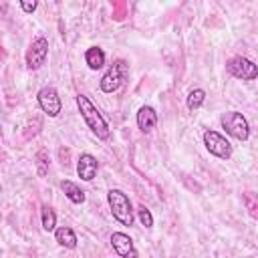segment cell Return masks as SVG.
<instances>
[{
    "mask_svg": "<svg viewBox=\"0 0 258 258\" xmlns=\"http://www.w3.org/2000/svg\"><path fill=\"white\" fill-rule=\"evenodd\" d=\"M127 75H129L127 62H125L123 58L115 60V62L109 67V71H107V73L101 77V81H99L101 91H103V93H113V91H117V89L123 85V81L127 79Z\"/></svg>",
    "mask_w": 258,
    "mask_h": 258,
    "instance_id": "3",
    "label": "cell"
},
{
    "mask_svg": "<svg viewBox=\"0 0 258 258\" xmlns=\"http://www.w3.org/2000/svg\"><path fill=\"white\" fill-rule=\"evenodd\" d=\"M127 16V4L125 2H113V18L123 20Z\"/></svg>",
    "mask_w": 258,
    "mask_h": 258,
    "instance_id": "20",
    "label": "cell"
},
{
    "mask_svg": "<svg viewBox=\"0 0 258 258\" xmlns=\"http://www.w3.org/2000/svg\"><path fill=\"white\" fill-rule=\"evenodd\" d=\"M85 60H87V64H89L91 71H99V69L105 64V52H103V48H99V46L87 48Z\"/></svg>",
    "mask_w": 258,
    "mask_h": 258,
    "instance_id": "12",
    "label": "cell"
},
{
    "mask_svg": "<svg viewBox=\"0 0 258 258\" xmlns=\"http://www.w3.org/2000/svg\"><path fill=\"white\" fill-rule=\"evenodd\" d=\"M107 200H109L113 218L123 226H131L133 224V206H131L129 198L121 189H109Z\"/></svg>",
    "mask_w": 258,
    "mask_h": 258,
    "instance_id": "2",
    "label": "cell"
},
{
    "mask_svg": "<svg viewBox=\"0 0 258 258\" xmlns=\"http://www.w3.org/2000/svg\"><path fill=\"white\" fill-rule=\"evenodd\" d=\"M36 6H38V4H36L34 0H32V2H20V8H22L24 12H34Z\"/></svg>",
    "mask_w": 258,
    "mask_h": 258,
    "instance_id": "22",
    "label": "cell"
},
{
    "mask_svg": "<svg viewBox=\"0 0 258 258\" xmlns=\"http://www.w3.org/2000/svg\"><path fill=\"white\" fill-rule=\"evenodd\" d=\"M137 125H139V129L143 133L151 131L157 125V113H155V109L149 107V105H143L139 109V113H137Z\"/></svg>",
    "mask_w": 258,
    "mask_h": 258,
    "instance_id": "11",
    "label": "cell"
},
{
    "mask_svg": "<svg viewBox=\"0 0 258 258\" xmlns=\"http://www.w3.org/2000/svg\"><path fill=\"white\" fill-rule=\"evenodd\" d=\"M137 216H139V220H141V224H143L145 228H151V226H153V216H151V212H149L145 206H139V208H137Z\"/></svg>",
    "mask_w": 258,
    "mask_h": 258,
    "instance_id": "19",
    "label": "cell"
},
{
    "mask_svg": "<svg viewBox=\"0 0 258 258\" xmlns=\"http://www.w3.org/2000/svg\"><path fill=\"white\" fill-rule=\"evenodd\" d=\"M226 69H228V73L232 77L242 79V81H254V79H258V64H254L246 56H232L226 62Z\"/></svg>",
    "mask_w": 258,
    "mask_h": 258,
    "instance_id": "5",
    "label": "cell"
},
{
    "mask_svg": "<svg viewBox=\"0 0 258 258\" xmlns=\"http://www.w3.org/2000/svg\"><path fill=\"white\" fill-rule=\"evenodd\" d=\"M58 155H60V161H62V165H69V163H71V161H69V159H71V151H69V149L60 147V149H58Z\"/></svg>",
    "mask_w": 258,
    "mask_h": 258,
    "instance_id": "21",
    "label": "cell"
},
{
    "mask_svg": "<svg viewBox=\"0 0 258 258\" xmlns=\"http://www.w3.org/2000/svg\"><path fill=\"white\" fill-rule=\"evenodd\" d=\"M204 145H206V149H208L212 155H216V157H220V159H230V155H232V145H230V141H228L224 135H220L218 131H214V129H208V131L204 133Z\"/></svg>",
    "mask_w": 258,
    "mask_h": 258,
    "instance_id": "6",
    "label": "cell"
},
{
    "mask_svg": "<svg viewBox=\"0 0 258 258\" xmlns=\"http://www.w3.org/2000/svg\"><path fill=\"white\" fill-rule=\"evenodd\" d=\"M242 200H244V206L248 210V214L258 220V194L256 191H244L242 194Z\"/></svg>",
    "mask_w": 258,
    "mask_h": 258,
    "instance_id": "15",
    "label": "cell"
},
{
    "mask_svg": "<svg viewBox=\"0 0 258 258\" xmlns=\"http://www.w3.org/2000/svg\"><path fill=\"white\" fill-rule=\"evenodd\" d=\"M77 105H79V111H81L85 123L89 125V129H91L99 139H109V135H111L109 125H107L105 117L99 113V109L89 101V97L77 95Z\"/></svg>",
    "mask_w": 258,
    "mask_h": 258,
    "instance_id": "1",
    "label": "cell"
},
{
    "mask_svg": "<svg viewBox=\"0 0 258 258\" xmlns=\"http://www.w3.org/2000/svg\"><path fill=\"white\" fill-rule=\"evenodd\" d=\"M111 246L121 258H137V250L133 246V240L123 232H113L111 234Z\"/></svg>",
    "mask_w": 258,
    "mask_h": 258,
    "instance_id": "9",
    "label": "cell"
},
{
    "mask_svg": "<svg viewBox=\"0 0 258 258\" xmlns=\"http://www.w3.org/2000/svg\"><path fill=\"white\" fill-rule=\"evenodd\" d=\"M46 167H48V155L44 149H40L36 153V171L38 175H46Z\"/></svg>",
    "mask_w": 258,
    "mask_h": 258,
    "instance_id": "18",
    "label": "cell"
},
{
    "mask_svg": "<svg viewBox=\"0 0 258 258\" xmlns=\"http://www.w3.org/2000/svg\"><path fill=\"white\" fill-rule=\"evenodd\" d=\"M60 187H62L64 196H67L73 204H83V202H85V191H83L75 181L64 179V181H60Z\"/></svg>",
    "mask_w": 258,
    "mask_h": 258,
    "instance_id": "13",
    "label": "cell"
},
{
    "mask_svg": "<svg viewBox=\"0 0 258 258\" xmlns=\"http://www.w3.org/2000/svg\"><path fill=\"white\" fill-rule=\"evenodd\" d=\"M36 99H38L40 109H42L48 117H56V115L60 113V97H58V93H56L54 87H42V89L38 91Z\"/></svg>",
    "mask_w": 258,
    "mask_h": 258,
    "instance_id": "8",
    "label": "cell"
},
{
    "mask_svg": "<svg viewBox=\"0 0 258 258\" xmlns=\"http://www.w3.org/2000/svg\"><path fill=\"white\" fill-rule=\"evenodd\" d=\"M54 238H56V242L60 244V246H64V248H77V236H75V232L71 230V228H67V226H62V228H56L54 230Z\"/></svg>",
    "mask_w": 258,
    "mask_h": 258,
    "instance_id": "14",
    "label": "cell"
},
{
    "mask_svg": "<svg viewBox=\"0 0 258 258\" xmlns=\"http://www.w3.org/2000/svg\"><path fill=\"white\" fill-rule=\"evenodd\" d=\"M40 216H42V228H44L46 232H52L54 226H56V214H54V210L44 204L42 210H40Z\"/></svg>",
    "mask_w": 258,
    "mask_h": 258,
    "instance_id": "16",
    "label": "cell"
},
{
    "mask_svg": "<svg viewBox=\"0 0 258 258\" xmlns=\"http://www.w3.org/2000/svg\"><path fill=\"white\" fill-rule=\"evenodd\" d=\"M97 169H99L97 159L91 153H81V157L77 161V173H79V177L83 181H91V179H95Z\"/></svg>",
    "mask_w": 258,
    "mask_h": 258,
    "instance_id": "10",
    "label": "cell"
},
{
    "mask_svg": "<svg viewBox=\"0 0 258 258\" xmlns=\"http://www.w3.org/2000/svg\"><path fill=\"white\" fill-rule=\"evenodd\" d=\"M220 123H222V127L226 129L228 135H232V137H236V139H240V141L248 139V135H250L248 121H246V117H244L242 113H238V111H228V113H224V115L220 117Z\"/></svg>",
    "mask_w": 258,
    "mask_h": 258,
    "instance_id": "4",
    "label": "cell"
},
{
    "mask_svg": "<svg viewBox=\"0 0 258 258\" xmlns=\"http://www.w3.org/2000/svg\"><path fill=\"white\" fill-rule=\"evenodd\" d=\"M206 101V93H204V89H194V91H189V95H187V109L189 111H194V109H198V107H202V103Z\"/></svg>",
    "mask_w": 258,
    "mask_h": 258,
    "instance_id": "17",
    "label": "cell"
},
{
    "mask_svg": "<svg viewBox=\"0 0 258 258\" xmlns=\"http://www.w3.org/2000/svg\"><path fill=\"white\" fill-rule=\"evenodd\" d=\"M46 54H48V40L44 36L34 38L32 44L28 46V50H26V67L30 71H38L44 64Z\"/></svg>",
    "mask_w": 258,
    "mask_h": 258,
    "instance_id": "7",
    "label": "cell"
}]
</instances>
